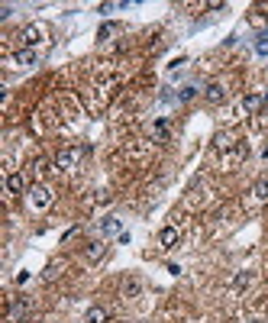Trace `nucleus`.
Returning <instances> with one entry per match:
<instances>
[{
  "label": "nucleus",
  "instance_id": "13",
  "mask_svg": "<svg viewBox=\"0 0 268 323\" xmlns=\"http://www.w3.org/2000/svg\"><path fill=\"white\" fill-rule=\"evenodd\" d=\"M194 94H197V88H194V84H188V88H181V90H178V100H181V104H188Z\"/></svg>",
  "mask_w": 268,
  "mask_h": 323
},
{
  "label": "nucleus",
  "instance_id": "5",
  "mask_svg": "<svg viewBox=\"0 0 268 323\" xmlns=\"http://www.w3.org/2000/svg\"><path fill=\"white\" fill-rule=\"evenodd\" d=\"M207 100H210V104H223L226 100V90H223V84H207Z\"/></svg>",
  "mask_w": 268,
  "mask_h": 323
},
{
  "label": "nucleus",
  "instance_id": "2",
  "mask_svg": "<svg viewBox=\"0 0 268 323\" xmlns=\"http://www.w3.org/2000/svg\"><path fill=\"white\" fill-rule=\"evenodd\" d=\"M104 252H107V242H90V246H88V249H84V259H88V262H100V259H104Z\"/></svg>",
  "mask_w": 268,
  "mask_h": 323
},
{
  "label": "nucleus",
  "instance_id": "11",
  "mask_svg": "<svg viewBox=\"0 0 268 323\" xmlns=\"http://www.w3.org/2000/svg\"><path fill=\"white\" fill-rule=\"evenodd\" d=\"M7 188L13 191V194H19V191H23V175H10V178H7Z\"/></svg>",
  "mask_w": 268,
  "mask_h": 323
},
{
  "label": "nucleus",
  "instance_id": "3",
  "mask_svg": "<svg viewBox=\"0 0 268 323\" xmlns=\"http://www.w3.org/2000/svg\"><path fill=\"white\" fill-rule=\"evenodd\" d=\"M26 314H29V304H26V301H13L7 317H10V323H17V320H23Z\"/></svg>",
  "mask_w": 268,
  "mask_h": 323
},
{
  "label": "nucleus",
  "instance_id": "17",
  "mask_svg": "<svg viewBox=\"0 0 268 323\" xmlns=\"http://www.w3.org/2000/svg\"><path fill=\"white\" fill-rule=\"evenodd\" d=\"M232 285H236V287H246V285H249V275H239V278L232 281Z\"/></svg>",
  "mask_w": 268,
  "mask_h": 323
},
{
  "label": "nucleus",
  "instance_id": "8",
  "mask_svg": "<svg viewBox=\"0 0 268 323\" xmlns=\"http://www.w3.org/2000/svg\"><path fill=\"white\" fill-rule=\"evenodd\" d=\"M100 233H104V236H120V220H116V216L100 220Z\"/></svg>",
  "mask_w": 268,
  "mask_h": 323
},
{
  "label": "nucleus",
  "instance_id": "10",
  "mask_svg": "<svg viewBox=\"0 0 268 323\" xmlns=\"http://www.w3.org/2000/svg\"><path fill=\"white\" fill-rule=\"evenodd\" d=\"M107 320V310H104V307H90L88 310V323H104Z\"/></svg>",
  "mask_w": 268,
  "mask_h": 323
},
{
  "label": "nucleus",
  "instance_id": "1",
  "mask_svg": "<svg viewBox=\"0 0 268 323\" xmlns=\"http://www.w3.org/2000/svg\"><path fill=\"white\" fill-rule=\"evenodd\" d=\"M78 155H81V149H62V152H58V159H55V165H58L62 171H68V168H74Z\"/></svg>",
  "mask_w": 268,
  "mask_h": 323
},
{
  "label": "nucleus",
  "instance_id": "16",
  "mask_svg": "<svg viewBox=\"0 0 268 323\" xmlns=\"http://www.w3.org/2000/svg\"><path fill=\"white\" fill-rule=\"evenodd\" d=\"M255 55H268V36L255 39Z\"/></svg>",
  "mask_w": 268,
  "mask_h": 323
},
{
  "label": "nucleus",
  "instance_id": "9",
  "mask_svg": "<svg viewBox=\"0 0 268 323\" xmlns=\"http://www.w3.org/2000/svg\"><path fill=\"white\" fill-rule=\"evenodd\" d=\"M17 65H23V68L36 65V52H33V49H19V52H17Z\"/></svg>",
  "mask_w": 268,
  "mask_h": 323
},
{
  "label": "nucleus",
  "instance_id": "14",
  "mask_svg": "<svg viewBox=\"0 0 268 323\" xmlns=\"http://www.w3.org/2000/svg\"><path fill=\"white\" fill-rule=\"evenodd\" d=\"M252 194H255L259 200H268V181H259V184L252 188Z\"/></svg>",
  "mask_w": 268,
  "mask_h": 323
},
{
  "label": "nucleus",
  "instance_id": "7",
  "mask_svg": "<svg viewBox=\"0 0 268 323\" xmlns=\"http://www.w3.org/2000/svg\"><path fill=\"white\" fill-rule=\"evenodd\" d=\"M265 104H268V94H249V97H246V110H249V113L262 110Z\"/></svg>",
  "mask_w": 268,
  "mask_h": 323
},
{
  "label": "nucleus",
  "instance_id": "15",
  "mask_svg": "<svg viewBox=\"0 0 268 323\" xmlns=\"http://www.w3.org/2000/svg\"><path fill=\"white\" fill-rule=\"evenodd\" d=\"M39 29L36 26H29V29H23V42H26V45H33V42H39Z\"/></svg>",
  "mask_w": 268,
  "mask_h": 323
},
{
  "label": "nucleus",
  "instance_id": "6",
  "mask_svg": "<svg viewBox=\"0 0 268 323\" xmlns=\"http://www.w3.org/2000/svg\"><path fill=\"white\" fill-rule=\"evenodd\" d=\"M33 207H39V210H42V207H49V200H52V194H49V188H33Z\"/></svg>",
  "mask_w": 268,
  "mask_h": 323
},
{
  "label": "nucleus",
  "instance_id": "12",
  "mask_svg": "<svg viewBox=\"0 0 268 323\" xmlns=\"http://www.w3.org/2000/svg\"><path fill=\"white\" fill-rule=\"evenodd\" d=\"M152 133H155V139H161V143H165V139H168V123H165V120H159Z\"/></svg>",
  "mask_w": 268,
  "mask_h": 323
},
{
  "label": "nucleus",
  "instance_id": "4",
  "mask_svg": "<svg viewBox=\"0 0 268 323\" xmlns=\"http://www.w3.org/2000/svg\"><path fill=\"white\" fill-rule=\"evenodd\" d=\"M159 242L165 246V249H175V246H178V230H175V226H165L161 236H159Z\"/></svg>",
  "mask_w": 268,
  "mask_h": 323
}]
</instances>
